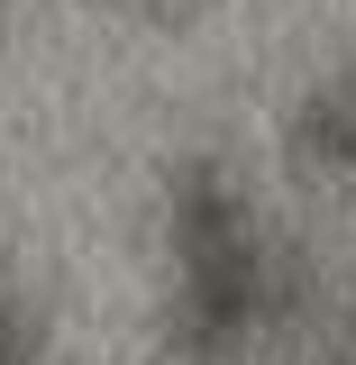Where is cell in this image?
Instances as JSON below:
<instances>
[{
  "label": "cell",
  "mask_w": 356,
  "mask_h": 365,
  "mask_svg": "<svg viewBox=\"0 0 356 365\" xmlns=\"http://www.w3.org/2000/svg\"><path fill=\"white\" fill-rule=\"evenodd\" d=\"M283 165L302 182H356V73H311L283 110Z\"/></svg>",
  "instance_id": "cell-2"
},
{
  "label": "cell",
  "mask_w": 356,
  "mask_h": 365,
  "mask_svg": "<svg viewBox=\"0 0 356 365\" xmlns=\"http://www.w3.org/2000/svg\"><path fill=\"white\" fill-rule=\"evenodd\" d=\"M0 365H46V311L28 292L0 302Z\"/></svg>",
  "instance_id": "cell-3"
},
{
  "label": "cell",
  "mask_w": 356,
  "mask_h": 365,
  "mask_svg": "<svg viewBox=\"0 0 356 365\" xmlns=\"http://www.w3.org/2000/svg\"><path fill=\"white\" fill-rule=\"evenodd\" d=\"M0 9H9V0H0Z\"/></svg>",
  "instance_id": "cell-4"
},
{
  "label": "cell",
  "mask_w": 356,
  "mask_h": 365,
  "mask_svg": "<svg viewBox=\"0 0 356 365\" xmlns=\"http://www.w3.org/2000/svg\"><path fill=\"white\" fill-rule=\"evenodd\" d=\"M311 311V274L293 265V237L256 210V192L192 155L165 182V347L183 365H228L256 338Z\"/></svg>",
  "instance_id": "cell-1"
}]
</instances>
